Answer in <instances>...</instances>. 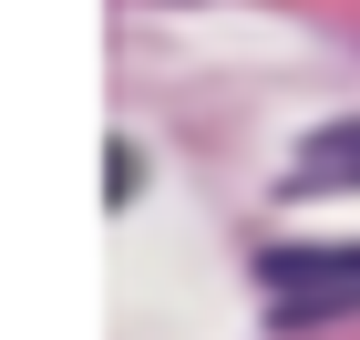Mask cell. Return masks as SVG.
Masks as SVG:
<instances>
[{
	"label": "cell",
	"mask_w": 360,
	"mask_h": 340,
	"mask_svg": "<svg viewBox=\"0 0 360 340\" xmlns=\"http://www.w3.org/2000/svg\"><path fill=\"white\" fill-rule=\"evenodd\" d=\"M278 320H340L360 310V248H268L257 258Z\"/></svg>",
	"instance_id": "cell-1"
},
{
	"label": "cell",
	"mask_w": 360,
	"mask_h": 340,
	"mask_svg": "<svg viewBox=\"0 0 360 340\" xmlns=\"http://www.w3.org/2000/svg\"><path fill=\"white\" fill-rule=\"evenodd\" d=\"M350 186H360V124H330L299 165L278 175V196H350Z\"/></svg>",
	"instance_id": "cell-2"
},
{
	"label": "cell",
	"mask_w": 360,
	"mask_h": 340,
	"mask_svg": "<svg viewBox=\"0 0 360 340\" xmlns=\"http://www.w3.org/2000/svg\"><path fill=\"white\" fill-rule=\"evenodd\" d=\"M134 186H144V165H134V155H124V144H113V165H103V196L124 206V196H134Z\"/></svg>",
	"instance_id": "cell-3"
}]
</instances>
